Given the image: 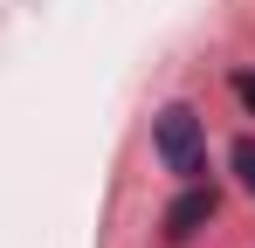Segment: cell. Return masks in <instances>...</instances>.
Wrapping results in <instances>:
<instances>
[{
	"label": "cell",
	"mask_w": 255,
	"mask_h": 248,
	"mask_svg": "<svg viewBox=\"0 0 255 248\" xmlns=\"http://www.w3.org/2000/svg\"><path fill=\"white\" fill-rule=\"evenodd\" d=\"M235 179L255 193V138H242V145H235Z\"/></svg>",
	"instance_id": "3"
},
{
	"label": "cell",
	"mask_w": 255,
	"mask_h": 248,
	"mask_svg": "<svg viewBox=\"0 0 255 248\" xmlns=\"http://www.w3.org/2000/svg\"><path fill=\"white\" fill-rule=\"evenodd\" d=\"M159 159H166V172H179V179H200V172H207V131H200V118H193L186 104H166V111H159Z\"/></svg>",
	"instance_id": "1"
},
{
	"label": "cell",
	"mask_w": 255,
	"mask_h": 248,
	"mask_svg": "<svg viewBox=\"0 0 255 248\" xmlns=\"http://www.w3.org/2000/svg\"><path fill=\"white\" fill-rule=\"evenodd\" d=\"M235 97H242V104H249V111H255V76H249V69L235 76Z\"/></svg>",
	"instance_id": "4"
},
{
	"label": "cell",
	"mask_w": 255,
	"mask_h": 248,
	"mask_svg": "<svg viewBox=\"0 0 255 248\" xmlns=\"http://www.w3.org/2000/svg\"><path fill=\"white\" fill-rule=\"evenodd\" d=\"M214 207H221V200H214V186H200V179H186V193H179V200L166 207V235H172V242L200 235V228L214 221Z\"/></svg>",
	"instance_id": "2"
}]
</instances>
